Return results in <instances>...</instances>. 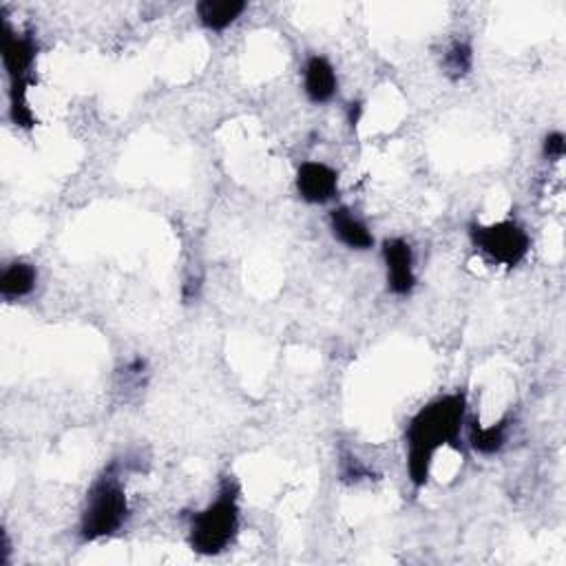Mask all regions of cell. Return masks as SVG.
Returning a JSON list of instances; mask_svg holds the SVG:
<instances>
[{
	"instance_id": "12",
	"label": "cell",
	"mask_w": 566,
	"mask_h": 566,
	"mask_svg": "<svg viewBox=\"0 0 566 566\" xmlns=\"http://www.w3.org/2000/svg\"><path fill=\"white\" fill-rule=\"evenodd\" d=\"M506 442V420L480 427V423L469 425V445L480 456L498 453Z\"/></svg>"
},
{
	"instance_id": "8",
	"label": "cell",
	"mask_w": 566,
	"mask_h": 566,
	"mask_svg": "<svg viewBox=\"0 0 566 566\" xmlns=\"http://www.w3.org/2000/svg\"><path fill=\"white\" fill-rule=\"evenodd\" d=\"M339 92V76L325 56H310L303 65V94L312 105H328Z\"/></svg>"
},
{
	"instance_id": "1",
	"label": "cell",
	"mask_w": 566,
	"mask_h": 566,
	"mask_svg": "<svg viewBox=\"0 0 566 566\" xmlns=\"http://www.w3.org/2000/svg\"><path fill=\"white\" fill-rule=\"evenodd\" d=\"M467 425V394L462 389L442 394L420 407L405 427L407 476L414 489L427 484L440 449L458 447Z\"/></svg>"
},
{
	"instance_id": "4",
	"label": "cell",
	"mask_w": 566,
	"mask_h": 566,
	"mask_svg": "<svg viewBox=\"0 0 566 566\" xmlns=\"http://www.w3.org/2000/svg\"><path fill=\"white\" fill-rule=\"evenodd\" d=\"M39 41L32 32H19L8 21L3 28V67L10 78V118L19 129L39 125L30 107V89L36 83Z\"/></svg>"
},
{
	"instance_id": "3",
	"label": "cell",
	"mask_w": 566,
	"mask_h": 566,
	"mask_svg": "<svg viewBox=\"0 0 566 566\" xmlns=\"http://www.w3.org/2000/svg\"><path fill=\"white\" fill-rule=\"evenodd\" d=\"M129 495L118 471V464H109L89 487L85 506L81 513L83 542H98L120 533L129 520Z\"/></svg>"
},
{
	"instance_id": "13",
	"label": "cell",
	"mask_w": 566,
	"mask_h": 566,
	"mask_svg": "<svg viewBox=\"0 0 566 566\" xmlns=\"http://www.w3.org/2000/svg\"><path fill=\"white\" fill-rule=\"evenodd\" d=\"M473 67V50L467 41H456L442 56V72L451 81H462Z\"/></svg>"
},
{
	"instance_id": "14",
	"label": "cell",
	"mask_w": 566,
	"mask_h": 566,
	"mask_svg": "<svg viewBox=\"0 0 566 566\" xmlns=\"http://www.w3.org/2000/svg\"><path fill=\"white\" fill-rule=\"evenodd\" d=\"M566 151V138L559 131H551L542 142V153L546 160H562Z\"/></svg>"
},
{
	"instance_id": "7",
	"label": "cell",
	"mask_w": 566,
	"mask_h": 566,
	"mask_svg": "<svg viewBox=\"0 0 566 566\" xmlns=\"http://www.w3.org/2000/svg\"><path fill=\"white\" fill-rule=\"evenodd\" d=\"M295 186L306 204L323 206L339 195V173L325 162L308 160L297 169Z\"/></svg>"
},
{
	"instance_id": "9",
	"label": "cell",
	"mask_w": 566,
	"mask_h": 566,
	"mask_svg": "<svg viewBox=\"0 0 566 566\" xmlns=\"http://www.w3.org/2000/svg\"><path fill=\"white\" fill-rule=\"evenodd\" d=\"M330 231L339 244L350 250H370L374 246V235L370 226L348 206H337L330 211Z\"/></svg>"
},
{
	"instance_id": "11",
	"label": "cell",
	"mask_w": 566,
	"mask_h": 566,
	"mask_svg": "<svg viewBox=\"0 0 566 566\" xmlns=\"http://www.w3.org/2000/svg\"><path fill=\"white\" fill-rule=\"evenodd\" d=\"M39 270L28 259H14L3 268L0 275V297L6 301H19L30 297L36 290Z\"/></svg>"
},
{
	"instance_id": "10",
	"label": "cell",
	"mask_w": 566,
	"mask_h": 566,
	"mask_svg": "<svg viewBox=\"0 0 566 566\" xmlns=\"http://www.w3.org/2000/svg\"><path fill=\"white\" fill-rule=\"evenodd\" d=\"M246 10L248 6L244 0H202L195 8L200 25L215 34H222L228 28H233Z\"/></svg>"
},
{
	"instance_id": "5",
	"label": "cell",
	"mask_w": 566,
	"mask_h": 566,
	"mask_svg": "<svg viewBox=\"0 0 566 566\" xmlns=\"http://www.w3.org/2000/svg\"><path fill=\"white\" fill-rule=\"evenodd\" d=\"M469 239L482 257L502 268L520 266L531 250V237L524 231V226H520L515 220L471 224Z\"/></svg>"
},
{
	"instance_id": "6",
	"label": "cell",
	"mask_w": 566,
	"mask_h": 566,
	"mask_svg": "<svg viewBox=\"0 0 566 566\" xmlns=\"http://www.w3.org/2000/svg\"><path fill=\"white\" fill-rule=\"evenodd\" d=\"M381 257L385 266L387 290L394 297H409L418 281L412 244L403 237H389L381 246Z\"/></svg>"
},
{
	"instance_id": "2",
	"label": "cell",
	"mask_w": 566,
	"mask_h": 566,
	"mask_svg": "<svg viewBox=\"0 0 566 566\" xmlns=\"http://www.w3.org/2000/svg\"><path fill=\"white\" fill-rule=\"evenodd\" d=\"M239 524V484L233 478H224L215 500L191 517L189 544L200 555H220L235 542Z\"/></svg>"
}]
</instances>
